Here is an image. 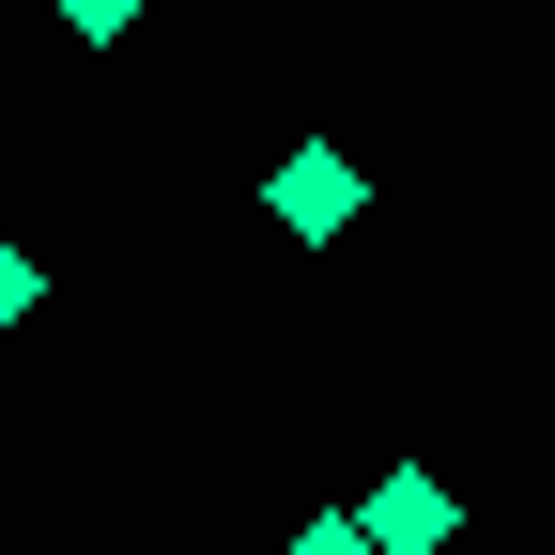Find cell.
<instances>
[{"label": "cell", "mask_w": 555, "mask_h": 555, "mask_svg": "<svg viewBox=\"0 0 555 555\" xmlns=\"http://www.w3.org/2000/svg\"><path fill=\"white\" fill-rule=\"evenodd\" d=\"M356 525H371V555H448V478H416V463H401Z\"/></svg>", "instance_id": "6da1fadb"}, {"label": "cell", "mask_w": 555, "mask_h": 555, "mask_svg": "<svg viewBox=\"0 0 555 555\" xmlns=\"http://www.w3.org/2000/svg\"><path fill=\"white\" fill-rule=\"evenodd\" d=\"M356 170H339V155H294V170H278V217H294V232H339V217H356Z\"/></svg>", "instance_id": "7a4b0ae2"}, {"label": "cell", "mask_w": 555, "mask_h": 555, "mask_svg": "<svg viewBox=\"0 0 555 555\" xmlns=\"http://www.w3.org/2000/svg\"><path fill=\"white\" fill-rule=\"evenodd\" d=\"M62 31H93V47H124V31H139V0H62Z\"/></svg>", "instance_id": "3957f363"}, {"label": "cell", "mask_w": 555, "mask_h": 555, "mask_svg": "<svg viewBox=\"0 0 555 555\" xmlns=\"http://www.w3.org/2000/svg\"><path fill=\"white\" fill-rule=\"evenodd\" d=\"M31 294H47V278H31V247H0V324H16Z\"/></svg>", "instance_id": "277c9868"}, {"label": "cell", "mask_w": 555, "mask_h": 555, "mask_svg": "<svg viewBox=\"0 0 555 555\" xmlns=\"http://www.w3.org/2000/svg\"><path fill=\"white\" fill-rule=\"evenodd\" d=\"M294 555H371V525H309V540H294Z\"/></svg>", "instance_id": "5b68a950"}]
</instances>
